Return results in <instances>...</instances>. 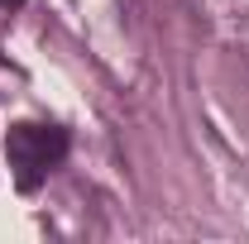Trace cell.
Here are the masks:
<instances>
[{
    "label": "cell",
    "mask_w": 249,
    "mask_h": 244,
    "mask_svg": "<svg viewBox=\"0 0 249 244\" xmlns=\"http://www.w3.org/2000/svg\"><path fill=\"white\" fill-rule=\"evenodd\" d=\"M0 5H5V10H10V5H24V0H0Z\"/></svg>",
    "instance_id": "7a4b0ae2"
},
{
    "label": "cell",
    "mask_w": 249,
    "mask_h": 244,
    "mask_svg": "<svg viewBox=\"0 0 249 244\" xmlns=\"http://www.w3.org/2000/svg\"><path fill=\"white\" fill-rule=\"evenodd\" d=\"M67 149H72V134L62 124H10L5 129V153H10L19 192H38L43 177L67 158Z\"/></svg>",
    "instance_id": "6da1fadb"
}]
</instances>
